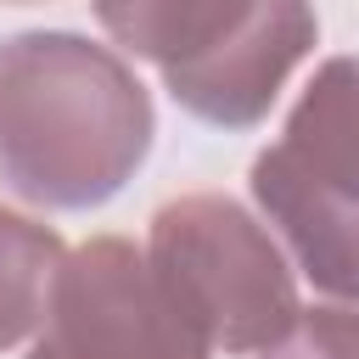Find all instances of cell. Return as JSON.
I'll return each mask as SVG.
<instances>
[{
  "label": "cell",
  "mask_w": 359,
  "mask_h": 359,
  "mask_svg": "<svg viewBox=\"0 0 359 359\" xmlns=\"http://www.w3.org/2000/svg\"><path fill=\"white\" fill-rule=\"evenodd\" d=\"M157 135L151 90L101 39L22 28L0 39V185L50 213L112 202Z\"/></svg>",
  "instance_id": "6da1fadb"
},
{
  "label": "cell",
  "mask_w": 359,
  "mask_h": 359,
  "mask_svg": "<svg viewBox=\"0 0 359 359\" xmlns=\"http://www.w3.org/2000/svg\"><path fill=\"white\" fill-rule=\"evenodd\" d=\"M95 22L213 129H258L320 39V17L297 0H129L95 6Z\"/></svg>",
  "instance_id": "7a4b0ae2"
},
{
  "label": "cell",
  "mask_w": 359,
  "mask_h": 359,
  "mask_svg": "<svg viewBox=\"0 0 359 359\" xmlns=\"http://www.w3.org/2000/svg\"><path fill=\"white\" fill-rule=\"evenodd\" d=\"M247 191L314 292L359 309V56H325L292 101Z\"/></svg>",
  "instance_id": "3957f363"
},
{
  "label": "cell",
  "mask_w": 359,
  "mask_h": 359,
  "mask_svg": "<svg viewBox=\"0 0 359 359\" xmlns=\"http://www.w3.org/2000/svg\"><path fill=\"white\" fill-rule=\"evenodd\" d=\"M146 264L208 342V353H269L297 325V269L269 236L224 191L168 196L146 224Z\"/></svg>",
  "instance_id": "277c9868"
},
{
  "label": "cell",
  "mask_w": 359,
  "mask_h": 359,
  "mask_svg": "<svg viewBox=\"0 0 359 359\" xmlns=\"http://www.w3.org/2000/svg\"><path fill=\"white\" fill-rule=\"evenodd\" d=\"M22 359H213L129 236L79 241Z\"/></svg>",
  "instance_id": "5b68a950"
},
{
  "label": "cell",
  "mask_w": 359,
  "mask_h": 359,
  "mask_svg": "<svg viewBox=\"0 0 359 359\" xmlns=\"http://www.w3.org/2000/svg\"><path fill=\"white\" fill-rule=\"evenodd\" d=\"M62 258L67 247L50 224L0 202V353L17 348L28 331H39Z\"/></svg>",
  "instance_id": "8992f818"
},
{
  "label": "cell",
  "mask_w": 359,
  "mask_h": 359,
  "mask_svg": "<svg viewBox=\"0 0 359 359\" xmlns=\"http://www.w3.org/2000/svg\"><path fill=\"white\" fill-rule=\"evenodd\" d=\"M264 359H359V309L348 303H314L297 314L280 348Z\"/></svg>",
  "instance_id": "52a82bcc"
}]
</instances>
